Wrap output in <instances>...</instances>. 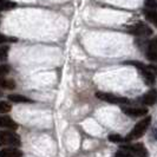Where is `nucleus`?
Returning a JSON list of instances; mask_svg holds the SVG:
<instances>
[{"instance_id":"f257e3e1","label":"nucleus","mask_w":157,"mask_h":157,"mask_svg":"<svg viewBox=\"0 0 157 157\" xmlns=\"http://www.w3.org/2000/svg\"><path fill=\"white\" fill-rule=\"evenodd\" d=\"M20 143H21L20 137L13 131H0V147H4V145L19 147Z\"/></svg>"},{"instance_id":"f03ea898","label":"nucleus","mask_w":157,"mask_h":157,"mask_svg":"<svg viewBox=\"0 0 157 157\" xmlns=\"http://www.w3.org/2000/svg\"><path fill=\"white\" fill-rule=\"evenodd\" d=\"M151 123V117H145L144 119H142L140 123H137L135 128L132 129V131L130 132V135L128 136L126 140H134V138H140L143 136V134L147 131L148 126Z\"/></svg>"},{"instance_id":"7ed1b4c3","label":"nucleus","mask_w":157,"mask_h":157,"mask_svg":"<svg viewBox=\"0 0 157 157\" xmlns=\"http://www.w3.org/2000/svg\"><path fill=\"white\" fill-rule=\"evenodd\" d=\"M96 97L103 102L111 103V104H129V99L124 97H117L111 94H105V92H97Z\"/></svg>"},{"instance_id":"20e7f679","label":"nucleus","mask_w":157,"mask_h":157,"mask_svg":"<svg viewBox=\"0 0 157 157\" xmlns=\"http://www.w3.org/2000/svg\"><path fill=\"white\" fill-rule=\"evenodd\" d=\"M129 32L131 34H135V36H149L152 33V30L148 25L137 24V25H132L131 27H129Z\"/></svg>"},{"instance_id":"39448f33","label":"nucleus","mask_w":157,"mask_h":157,"mask_svg":"<svg viewBox=\"0 0 157 157\" xmlns=\"http://www.w3.org/2000/svg\"><path fill=\"white\" fill-rule=\"evenodd\" d=\"M126 150L130 152V154H132L135 156L137 157H148L149 156V152H148V150L147 148L141 144V143H138V144H135V145H131V147H126Z\"/></svg>"},{"instance_id":"423d86ee","label":"nucleus","mask_w":157,"mask_h":157,"mask_svg":"<svg viewBox=\"0 0 157 157\" xmlns=\"http://www.w3.org/2000/svg\"><path fill=\"white\" fill-rule=\"evenodd\" d=\"M123 112L131 117H141L145 116L148 113V110L144 108H123Z\"/></svg>"},{"instance_id":"0eeeda50","label":"nucleus","mask_w":157,"mask_h":157,"mask_svg":"<svg viewBox=\"0 0 157 157\" xmlns=\"http://www.w3.org/2000/svg\"><path fill=\"white\" fill-rule=\"evenodd\" d=\"M147 56H148L149 60L154 62V63H157V37H155L150 41Z\"/></svg>"},{"instance_id":"6e6552de","label":"nucleus","mask_w":157,"mask_h":157,"mask_svg":"<svg viewBox=\"0 0 157 157\" xmlns=\"http://www.w3.org/2000/svg\"><path fill=\"white\" fill-rule=\"evenodd\" d=\"M142 103L145 105H154L157 103V91L156 90H150L148 94H145L142 97Z\"/></svg>"},{"instance_id":"1a4fd4ad","label":"nucleus","mask_w":157,"mask_h":157,"mask_svg":"<svg viewBox=\"0 0 157 157\" xmlns=\"http://www.w3.org/2000/svg\"><path fill=\"white\" fill-rule=\"evenodd\" d=\"M17 123L11 117L7 116H0V128H6V129H12L16 130Z\"/></svg>"},{"instance_id":"9d476101","label":"nucleus","mask_w":157,"mask_h":157,"mask_svg":"<svg viewBox=\"0 0 157 157\" xmlns=\"http://www.w3.org/2000/svg\"><path fill=\"white\" fill-rule=\"evenodd\" d=\"M23 152L19 149L14 148H6L0 151V157H21Z\"/></svg>"},{"instance_id":"9b49d317","label":"nucleus","mask_w":157,"mask_h":157,"mask_svg":"<svg viewBox=\"0 0 157 157\" xmlns=\"http://www.w3.org/2000/svg\"><path fill=\"white\" fill-rule=\"evenodd\" d=\"M7 99L14 103H33L32 99L25 97V96H21V94H8Z\"/></svg>"},{"instance_id":"f8f14e48","label":"nucleus","mask_w":157,"mask_h":157,"mask_svg":"<svg viewBox=\"0 0 157 157\" xmlns=\"http://www.w3.org/2000/svg\"><path fill=\"white\" fill-rule=\"evenodd\" d=\"M0 86L4 89H8V90H13L16 87V83L12 79H5L0 77Z\"/></svg>"},{"instance_id":"ddd939ff","label":"nucleus","mask_w":157,"mask_h":157,"mask_svg":"<svg viewBox=\"0 0 157 157\" xmlns=\"http://www.w3.org/2000/svg\"><path fill=\"white\" fill-rule=\"evenodd\" d=\"M144 14L148 18V20L151 21L157 27V12L156 11H144Z\"/></svg>"},{"instance_id":"4468645a","label":"nucleus","mask_w":157,"mask_h":157,"mask_svg":"<svg viewBox=\"0 0 157 157\" xmlns=\"http://www.w3.org/2000/svg\"><path fill=\"white\" fill-rule=\"evenodd\" d=\"M14 7H16V2H13V1H8V0H1L0 1V10H2V11L12 10Z\"/></svg>"},{"instance_id":"2eb2a0df","label":"nucleus","mask_w":157,"mask_h":157,"mask_svg":"<svg viewBox=\"0 0 157 157\" xmlns=\"http://www.w3.org/2000/svg\"><path fill=\"white\" fill-rule=\"evenodd\" d=\"M8 50H10L8 46H0V60L1 62H4V60L7 59Z\"/></svg>"},{"instance_id":"dca6fc26","label":"nucleus","mask_w":157,"mask_h":157,"mask_svg":"<svg viewBox=\"0 0 157 157\" xmlns=\"http://www.w3.org/2000/svg\"><path fill=\"white\" fill-rule=\"evenodd\" d=\"M12 109L11 104H8L6 102H0V113H6V112H10Z\"/></svg>"},{"instance_id":"f3484780","label":"nucleus","mask_w":157,"mask_h":157,"mask_svg":"<svg viewBox=\"0 0 157 157\" xmlns=\"http://www.w3.org/2000/svg\"><path fill=\"white\" fill-rule=\"evenodd\" d=\"M130 155H131V154L126 149H122V150H119L118 152H116L115 157H130Z\"/></svg>"},{"instance_id":"a211bd4d","label":"nucleus","mask_w":157,"mask_h":157,"mask_svg":"<svg viewBox=\"0 0 157 157\" xmlns=\"http://www.w3.org/2000/svg\"><path fill=\"white\" fill-rule=\"evenodd\" d=\"M7 41H17L16 38H8V37H5L4 34L0 33V44H4V43H7Z\"/></svg>"},{"instance_id":"6ab92c4d","label":"nucleus","mask_w":157,"mask_h":157,"mask_svg":"<svg viewBox=\"0 0 157 157\" xmlns=\"http://www.w3.org/2000/svg\"><path fill=\"white\" fill-rule=\"evenodd\" d=\"M109 140L111 142H113V143H119V142L123 141V138L119 136V135H111L110 137H109Z\"/></svg>"},{"instance_id":"aec40b11","label":"nucleus","mask_w":157,"mask_h":157,"mask_svg":"<svg viewBox=\"0 0 157 157\" xmlns=\"http://www.w3.org/2000/svg\"><path fill=\"white\" fill-rule=\"evenodd\" d=\"M8 71H10V67H8L7 65H0V76L6 75Z\"/></svg>"},{"instance_id":"412c9836","label":"nucleus","mask_w":157,"mask_h":157,"mask_svg":"<svg viewBox=\"0 0 157 157\" xmlns=\"http://www.w3.org/2000/svg\"><path fill=\"white\" fill-rule=\"evenodd\" d=\"M145 67H147L154 76H157V65H149V66H145Z\"/></svg>"},{"instance_id":"4be33fe9","label":"nucleus","mask_w":157,"mask_h":157,"mask_svg":"<svg viewBox=\"0 0 157 157\" xmlns=\"http://www.w3.org/2000/svg\"><path fill=\"white\" fill-rule=\"evenodd\" d=\"M0 1H1V0H0Z\"/></svg>"}]
</instances>
